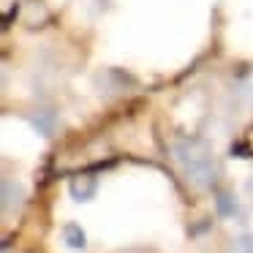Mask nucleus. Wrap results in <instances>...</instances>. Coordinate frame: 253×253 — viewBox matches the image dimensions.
<instances>
[{"instance_id": "f257e3e1", "label": "nucleus", "mask_w": 253, "mask_h": 253, "mask_svg": "<svg viewBox=\"0 0 253 253\" xmlns=\"http://www.w3.org/2000/svg\"><path fill=\"white\" fill-rule=\"evenodd\" d=\"M171 155H174L177 166L182 169V174L188 177L193 188L207 191L218 180V164H215L212 147L199 136H182L177 142H171Z\"/></svg>"}, {"instance_id": "f03ea898", "label": "nucleus", "mask_w": 253, "mask_h": 253, "mask_svg": "<svg viewBox=\"0 0 253 253\" xmlns=\"http://www.w3.org/2000/svg\"><path fill=\"white\" fill-rule=\"evenodd\" d=\"M25 202V188L17 180H3V212H17Z\"/></svg>"}, {"instance_id": "7ed1b4c3", "label": "nucleus", "mask_w": 253, "mask_h": 253, "mask_svg": "<svg viewBox=\"0 0 253 253\" xmlns=\"http://www.w3.org/2000/svg\"><path fill=\"white\" fill-rule=\"evenodd\" d=\"M95 191H98V180H95L93 174H79V177L71 180V196L77 199V202H87V199H93Z\"/></svg>"}, {"instance_id": "20e7f679", "label": "nucleus", "mask_w": 253, "mask_h": 253, "mask_svg": "<svg viewBox=\"0 0 253 253\" xmlns=\"http://www.w3.org/2000/svg\"><path fill=\"white\" fill-rule=\"evenodd\" d=\"M218 212L229 220H242V207L237 202V196H231V193H220L218 196Z\"/></svg>"}, {"instance_id": "39448f33", "label": "nucleus", "mask_w": 253, "mask_h": 253, "mask_svg": "<svg viewBox=\"0 0 253 253\" xmlns=\"http://www.w3.org/2000/svg\"><path fill=\"white\" fill-rule=\"evenodd\" d=\"M63 240H66V245L74 248V251H84V248H87L84 231L79 229L77 223H66V226H63Z\"/></svg>"}, {"instance_id": "423d86ee", "label": "nucleus", "mask_w": 253, "mask_h": 253, "mask_svg": "<svg viewBox=\"0 0 253 253\" xmlns=\"http://www.w3.org/2000/svg\"><path fill=\"white\" fill-rule=\"evenodd\" d=\"M30 123H33V128H39L44 136H49L52 128H55V115H52L49 109H41V112H36V115L30 117Z\"/></svg>"}, {"instance_id": "0eeeda50", "label": "nucleus", "mask_w": 253, "mask_h": 253, "mask_svg": "<svg viewBox=\"0 0 253 253\" xmlns=\"http://www.w3.org/2000/svg\"><path fill=\"white\" fill-rule=\"evenodd\" d=\"M234 253H253V234H245L234 242Z\"/></svg>"}, {"instance_id": "6e6552de", "label": "nucleus", "mask_w": 253, "mask_h": 253, "mask_svg": "<svg viewBox=\"0 0 253 253\" xmlns=\"http://www.w3.org/2000/svg\"><path fill=\"white\" fill-rule=\"evenodd\" d=\"M245 193H248V199L253 202V177H248V182H245Z\"/></svg>"}]
</instances>
